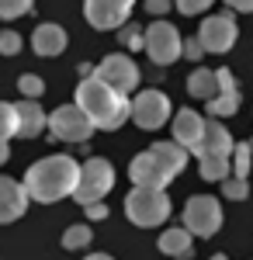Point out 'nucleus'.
Segmentation results:
<instances>
[{"instance_id":"2","label":"nucleus","mask_w":253,"mask_h":260,"mask_svg":"<svg viewBox=\"0 0 253 260\" xmlns=\"http://www.w3.org/2000/svg\"><path fill=\"white\" fill-rule=\"evenodd\" d=\"M77 108L90 118L94 128H104V132H115L129 121V94L108 87L98 77H90L77 87Z\"/></svg>"},{"instance_id":"13","label":"nucleus","mask_w":253,"mask_h":260,"mask_svg":"<svg viewBox=\"0 0 253 260\" xmlns=\"http://www.w3.org/2000/svg\"><path fill=\"white\" fill-rule=\"evenodd\" d=\"M14 121H18L14 136H21V139H39L42 132L49 128L45 111L39 108V101H31V98H24L21 104H14Z\"/></svg>"},{"instance_id":"14","label":"nucleus","mask_w":253,"mask_h":260,"mask_svg":"<svg viewBox=\"0 0 253 260\" xmlns=\"http://www.w3.org/2000/svg\"><path fill=\"white\" fill-rule=\"evenodd\" d=\"M24 208H28L24 184H18V180H11V177H0V225L18 222L24 215Z\"/></svg>"},{"instance_id":"19","label":"nucleus","mask_w":253,"mask_h":260,"mask_svg":"<svg viewBox=\"0 0 253 260\" xmlns=\"http://www.w3.org/2000/svg\"><path fill=\"white\" fill-rule=\"evenodd\" d=\"M149 149H153L156 156L163 160V167H167L174 177L184 170V167H187V149H184L180 142H174V139H160V142H153Z\"/></svg>"},{"instance_id":"33","label":"nucleus","mask_w":253,"mask_h":260,"mask_svg":"<svg viewBox=\"0 0 253 260\" xmlns=\"http://www.w3.org/2000/svg\"><path fill=\"white\" fill-rule=\"evenodd\" d=\"M233 11H239V14H253V0H226Z\"/></svg>"},{"instance_id":"16","label":"nucleus","mask_w":253,"mask_h":260,"mask_svg":"<svg viewBox=\"0 0 253 260\" xmlns=\"http://www.w3.org/2000/svg\"><path fill=\"white\" fill-rule=\"evenodd\" d=\"M233 136L226 132V125L218 118H212V121H205V128H201V142H198V156H229L233 153Z\"/></svg>"},{"instance_id":"1","label":"nucleus","mask_w":253,"mask_h":260,"mask_svg":"<svg viewBox=\"0 0 253 260\" xmlns=\"http://www.w3.org/2000/svg\"><path fill=\"white\" fill-rule=\"evenodd\" d=\"M77 174H80V163L73 160V156H45V160L31 163L28 174H24L28 201L52 205V201L73 194V187H77Z\"/></svg>"},{"instance_id":"34","label":"nucleus","mask_w":253,"mask_h":260,"mask_svg":"<svg viewBox=\"0 0 253 260\" xmlns=\"http://www.w3.org/2000/svg\"><path fill=\"white\" fill-rule=\"evenodd\" d=\"M146 7H149L153 14H163V11L170 7V0H146Z\"/></svg>"},{"instance_id":"22","label":"nucleus","mask_w":253,"mask_h":260,"mask_svg":"<svg viewBox=\"0 0 253 260\" xmlns=\"http://www.w3.org/2000/svg\"><path fill=\"white\" fill-rule=\"evenodd\" d=\"M198 174L205 180H226L233 174L229 156H198Z\"/></svg>"},{"instance_id":"17","label":"nucleus","mask_w":253,"mask_h":260,"mask_svg":"<svg viewBox=\"0 0 253 260\" xmlns=\"http://www.w3.org/2000/svg\"><path fill=\"white\" fill-rule=\"evenodd\" d=\"M201 128H205V118L198 111H191V108H180L174 115V142H180L184 149H198Z\"/></svg>"},{"instance_id":"28","label":"nucleus","mask_w":253,"mask_h":260,"mask_svg":"<svg viewBox=\"0 0 253 260\" xmlns=\"http://www.w3.org/2000/svg\"><path fill=\"white\" fill-rule=\"evenodd\" d=\"M18 87H21V94H24V98H31V101H39L42 90H45L42 77H35V73H24V77L18 80Z\"/></svg>"},{"instance_id":"32","label":"nucleus","mask_w":253,"mask_h":260,"mask_svg":"<svg viewBox=\"0 0 253 260\" xmlns=\"http://www.w3.org/2000/svg\"><path fill=\"white\" fill-rule=\"evenodd\" d=\"M83 212H87V222L104 219V215H108V205H104V201H90V205H83Z\"/></svg>"},{"instance_id":"11","label":"nucleus","mask_w":253,"mask_h":260,"mask_svg":"<svg viewBox=\"0 0 253 260\" xmlns=\"http://www.w3.org/2000/svg\"><path fill=\"white\" fill-rule=\"evenodd\" d=\"M132 7H136V0H83V18L90 21V28L115 31L129 21Z\"/></svg>"},{"instance_id":"27","label":"nucleus","mask_w":253,"mask_h":260,"mask_svg":"<svg viewBox=\"0 0 253 260\" xmlns=\"http://www.w3.org/2000/svg\"><path fill=\"white\" fill-rule=\"evenodd\" d=\"M31 4H35V0H0V18L14 21V18H21V14H28Z\"/></svg>"},{"instance_id":"38","label":"nucleus","mask_w":253,"mask_h":260,"mask_svg":"<svg viewBox=\"0 0 253 260\" xmlns=\"http://www.w3.org/2000/svg\"><path fill=\"white\" fill-rule=\"evenodd\" d=\"M246 146H250V153H253V139H250V142H246Z\"/></svg>"},{"instance_id":"15","label":"nucleus","mask_w":253,"mask_h":260,"mask_svg":"<svg viewBox=\"0 0 253 260\" xmlns=\"http://www.w3.org/2000/svg\"><path fill=\"white\" fill-rule=\"evenodd\" d=\"M215 77H218V94L208 101V115L212 118H226V115H236V108H239V90H236V80L233 73L222 66V70H215Z\"/></svg>"},{"instance_id":"10","label":"nucleus","mask_w":253,"mask_h":260,"mask_svg":"<svg viewBox=\"0 0 253 260\" xmlns=\"http://www.w3.org/2000/svg\"><path fill=\"white\" fill-rule=\"evenodd\" d=\"M195 39L201 42L205 52H229L236 45V39H239V28H236L233 14H212V18L201 21Z\"/></svg>"},{"instance_id":"25","label":"nucleus","mask_w":253,"mask_h":260,"mask_svg":"<svg viewBox=\"0 0 253 260\" xmlns=\"http://www.w3.org/2000/svg\"><path fill=\"white\" fill-rule=\"evenodd\" d=\"M14 128H18V121H14V104L0 101V142L11 139V136H14Z\"/></svg>"},{"instance_id":"37","label":"nucleus","mask_w":253,"mask_h":260,"mask_svg":"<svg viewBox=\"0 0 253 260\" xmlns=\"http://www.w3.org/2000/svg\"><path fill=\"white\" fill-rule=\"evenodd\" d=\"M212 260H229V257H222V253H215V257Z\"/></svg>"},{"instance_id":"5","label":"nucleus","mask_w":253,"mask_h":260,"mask_svg":"<svg viewBox=\"0 0 253 260\" xmlns=\"http://www.w3.org/2000/svg\"><path fill=\"white\" fill-rule=\"evenodd\" d=\"M218 225H222V205H218V198H212V194H195V198L184 205V229L191 236L208 240V236L218 233Z\"/></svg>"},{"instance_id":"3","label":"nucleus","mask_w":253,"mask_h":260,"mask_svg":"<svg viewBox=\"0 0 253 260\" xmlns=\"http://www.w3.org/2000/svg\"><path fill=\"white\" fill-rule=\"evenodd\" d=\"M125 215L136 222L139 229H153L170 215V198L163 187H132V194L125 198Z\"/></svg>"},{"instance_id":"29","label":"nucleus","mask_w":253,"mask_h":260,"mask_svg":"<svg viewBox=\"0 0 253 260\" xmlns=\"http://www.w3.org/2000/svg\"><path fill=\"white\" fill-rule=\"evenodd\" d=\"M18 49H21V35L4 28V31H0V52H4V56H18Z\"/></svg>"},{"instance_id":"18","label":"nucleus","mask_w":253,"mask_h":260,"mask_svg":"<svg viewBox=\"0 0 253 260\" xmlns=\"http://www.w3.org/2000/svg\"><path fill=\"white\" fill-rule=\"evenodd\" d=\"M66 31L59 28V24H39L35 28V35H31V49H35V56H45V59H52V56H62V49H66Z\"/></svg>"},{"instance_id":"6","label":"nucleus","mask_w":253,"mask_h":260,"mask_svg":"<svg viewBox=\"0 0 253 260\" xmlns=\"http://www.w3.org/2000/svg\"><path fill=\"white\" fill-rule=\"evenodd\" d=\"M129 118L136 121L142 132H156L170 118V101H167L163 90H142L129 101Z\"/></svg>"},{"instance_id":"20","label":"nucleus","mask_w":253,"mask_h":260,"mask_svg":"<svg viewBox=\"0 0 253 260\" xmlns=\"http://www.w3.org/2000/svg\"><path fill=\"white\" fill-rule=\"evenodd\" d=\"M187 94H191V98H201V101H212L215 94H218V77H215V70L198 66L195 73L187 77Z\"/></svg>"},{"instance_id":"35","label":"nucleus","mask_w":253,"mask_h":260,"mask_svg":"<svg viewBox=\"0 0 253 260\" xmlns=\"http://www.w3.org/2000/svg\"><path fill=\"white\" fill-rule=\"evenodd\" d=\"M7 153H11V149H7V142H0V163L7 160Z\"/></svg>"},{"instance_id":"21","label":"nucleus","mask_w":253,"mask_h":260,"mask_svg":"<svg viewBox=\"0 0 253 260\" xmlns=\"http://www.w3.org/2000/svg\"><path fill=\"white\" fill-rule=\"evenodd\" d=\"M160 250L167 257H187L191 253V233L187 229H167L160 236Z\"/></svg>"},{"instance_id":"36","label":"nucleus","mask_w":253,"mask_h":260,"mask_svg":"<svg viewBox=\"0 0 253 260\" xmlns=\"http://www.w3.org/2000/svg\"><path fill=\"white\" fill-rule=\"evenodd\" d=\"M87 260H111V257H108V253H90Z\"/></svg>"},{"instance_id":"31","label":"nucleus","mask_w":253,"mask_h":260,"mask_svg":"<svg viewBox=\"0 0 253 260\" xmlns=\"http://www.w3.org/2000/svg\"><path fill=\"white\" fill-rule=\"evenodd\" d=\"M201 52H205V49H201L198 39H187L184 45H180V56H187V59H201Z\"/></svg>"},{"instance_id":"7","label":"nucleus","mask_w":253,"mask_h":260,"mask_svg":"<svg viewBox=\"0 0 253 260\" xmlns=\"http://www.w3.org/2000/svg\"><path fill=\"white\" fill-rule=\"evenodd\" d=\"M142 45H146V52H149V59L160 62V66H167V62L180 59V31H177L170 21H153L146 31H142Z\"/></svg>"},{"instance_id":"8","label":"nucleus","mask_w":253,"mask_h":260,"mask_svg":"<svg viewBox=\"0 0 253 260\" xmlns=\"http://www.w3.org/2000/svg\"><path fill=\"white\" fill-rule=\"evenodd\" d=\"M49 132L62 142H87L94 136V125L77 104H62V108H56L49 115Z\"/></svg>"},{"instance_id":"24","label":"nucleus","mask_w":253,"mask_h":260,"mask_svg":"<svg viewBox=\"0 0 253 260\" xmlns=\"http://www.w3.org/2000/svg\"><path fill=\"white\" fill-rule=\"evenodd\" d=\"M222 194L233 201H243L246 194H250V184H246V177H236V174H229V177L222 180Z\"/></svg>"},{"instance_id":"4","label":"nucleus","mask_w":253,"mask_h":260,"mask_svg":"<svg viewBox=\"0 0 253 260\" xmlns=\"http://www.w3.org/2000/svg\"><path fill=\"white\" fill-rule=\"evenodd\" d=\"M115 184V167L104 160V156H90L87 163H80L77 174V187H73V198L80 205H90V201H101Z\"/></svg>"},{"instance_id":"23","label":"nucleus","mask_w":253,"mask_h":260,"mask_svg":"<svg viewBox=\"0 0 253 260\" xmlns=\"http://www.w3.org/2000/svg\"><path fill=\"white\" fill-rule=\"evenodd\" d=\"M90 240H94L90 225H70L62 233V250H83V246H90Z\"/></svg>"},{"instance_id":"26","label":"nucleus","mask_w":253,"mask_h":260,"mask_svg":"<svg viewBox=\"0 0 253 260\" xmlns=\"http://www.w3.org/2000/svg\"><path fill=\"white\" fill-rule=\"evenodd\" d=\"M233 174L236 177H246L250 174V160H253V153H250V146H233Z\"/></svg>"},{"instance_id":"9","label":"nucleus","mask_w":253,"mask_h":260,"mask_svg":"<svg viewBox=\"0 0 253 260\" xmlns=\"http://www.w3.org/2000/svg\"><path fill=\"white\" fill-rule=\"evenodd\" d=\"M98 80H104L108 87H115L121 94H132L139 87V66L132 56H125V52H111V56H104L98 66V73H94Z\"/></svg>"},{"instance_id":"30","label":"nucleus","mask_w":253,"mask_h":260,"mask_svg":"<svg viewBox=\"0 0 253 260\" xmlns=\"http://www.w3.org/2000/svg\"><path fill=\"white\" fill-rule=\"evenodd\" d=\"M174 4H177V11H180V14L195 18V14H201L205 7H212L215 0H174Z\"/></svg>"},{"instance_id":"12","label":"nucleus","mask_w":253,"mask_h":260,"mask_svg":"<svg viewBox=\"0 0 253 260\" xmlns=\"http://www.w3.org/2000/svg\"><path fill=\"white\" fill-rule=\"evenodd\" d=\"M129 177H132L136 187H167L174 180V174L163 167V160L153 149H146V153H139L136 160L129 163Z\"/></svg>"}]
</instances>
